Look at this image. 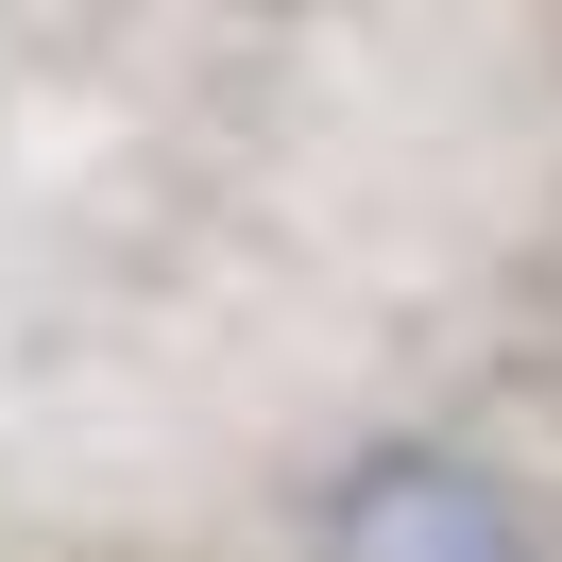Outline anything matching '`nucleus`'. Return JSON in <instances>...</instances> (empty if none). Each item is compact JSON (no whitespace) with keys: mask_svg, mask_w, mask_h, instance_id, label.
I'll return each instance as SVG.
<instances>
[{"mask_svg":"<svg viewBox=\"0 0 562 562\" xmlns=\"http://www.w3.org/2000/svg\"><path fill=\"white\" fill-rule=\"evenodd\" d=\"M307 562H546V528L477 443H358L307 494Z\"/></svg>","mask_w":562,"mask_h":562,"instance_id":"obj_1","label":"nucleus"}]
</instances>
